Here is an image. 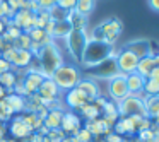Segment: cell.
I'll return each instance as SVG.
<instances>
[{"instance_id":"obj_1","label":"cell","mask_w":159,"mask_h":142,"mask_svg":"<svg viewBox=\"0 0 159 142\" xmlns=\"http://www.w3.org/2000/svg\"><path fill=\"white\" fill-rule=\"evenodd\" d=\"M34 60H36V65H38V70L43 74V77H52V74L63 63L62 52L55 45V41L41 46L38 50V53L34 55Z\"/></svg>"},{"instance_id":"obj_2","label":"cell","mask_w":159,"mask_h":142,"mask_svg":"<svg viewBox=\"0 0 159 142\" xmlns=\"http://www.w3.org/2000/svg\"><path fill=\"white\" fill-rule=\"evenodd\" d=\"M116 55V50L115 46L108 45L104 41H94L89 39L84 48L82 58H80V65H84L86 69H93V67L99 65L101 62H104L106 58Z\"/></svg>"},{"instance_id":"obj_3","label":"cell","mask_w":159,"mask_h":142,"mask_svg":"<svg viewBox=\"0 0 159 142\" xmlns=\"http://www.w3.org/2000/svg\"><path fill=\"white\" fill-rule=\"evenodd\" d=\"M50 79L57 84L62 93H67V91L77 87V84L80 82L82 76H80V70L77 69L75 63H62L55 72L52 74Z\"/></svg>"},{"instance_id":"obj_4","label":"cell","mask_w":159,"mask_h":142,"mask_svg":"<svg viewBox=\"0 0 159 142\" xmlns=\"http://www.w3.org/2000/svg\"><path fill=\"white\" fill-rule=\"evenodd\" d=\"M87 41H89L87 33L80 31V29H72L67 34L65 45H67V50H69V55L72 57V60L75 63H80V58H82V53H84Z\"/></svg>"},{"instance_id":"obj_5","label":"cell","mask_w":159,"mask_h":142,"mask_svg":"<svg viewBox=\"0 0 159 142\" xmlns=\"http://www.w3.org/2000/svg\"><path fill=\"white\" fill-rule=\"evenodd\" d=\"M116 110L120 117H147L144 99L137 96H127L121 99L120 103H116Z\"/></svg>"},{"instance_id":"obj_6","label":"cell","mask_w":159,"mask_h":142,"mask_svg":"<svg viewBox=\"0 0 159 142\" xmlns=\"http://www.w3.org/2000/svg\"><path fill=\"white\" fill-rule=\"evenodd\" d=\"M98 26H99L101 33H103V41L108 43V45H111V46H115L116 39L120 38V34H121V29H123L121 21L118 17H108Z\"/></svg>"},{"instance_id":"obj_7","label":"cell","mask_w":159,"mask_h":142,"mask_svg":"<svg viewBox=\"0 0 159 142\" xmlns=\"http://www.w3.org/2000/svg\"><path fill=\"white\" fill-rule=\"evenodd\" d=\"M108 94H110V101H113V103H120L121 99H125L127 96H130V94H128L125 76L118 74V76L108 79Z\"/></svg>"},{"instance_id":"obj_8","label":"cell","mask_w":159,"mask_h":142,"mask_svg":"<svg viewBox=\"0 0 159 142\" xmlns=\"http://www.w3.org/2000/svg\"><path fill=\"white\" fill-rule=\"evenodd\" d=\"M45 79L46 77H43V74L38 72V70L26 69L24 74L21 76V82H22V87H24V98L38 93L39 86H41V82Z\"/></svg>"},{"instance_id":"obj_9","label":"cell","mask_w":159,"mask_h":142,"mask_svg":"<svg viewBox=\"0 0 159 142\" xmlns=\"http://www.w3.org/2000/svg\"><path fill=\"white\" fill-rule=\"evenodd\" d=\"M115 57L106 58L104 62H101L99 65L93 67V69H87L89 74H91V77H94V79H106L108 80V79H111V77L118 76L120 70H118V67H116V60H115Z\"/></svg>"},{"instance_id":"obj_10","label":"cell","mask_w":159,"mask_h":142,"mask_svg":"<svg viewBox=\"0 0 159 142\" xmlns=\"http://www.w3.org/2000/svg\"><path fill=\"white\" fill-rule=\"evenodd\" d=\"M115 60H116V67H118V70H120L121 76L134 74L135 69H137V63H139V58L134 55V53L128 52V50L118 52L116 57H115Z\"/></svg>"},{"instance_id":"obj_11","label":"cell","mask_w":159,"mask_h":142,"mask_svg":"<svg viewBox=\"0 0 159 142\" xmlns=\"http://www.w3.org/2000/svg\"><path fill=\"white\" fill-rule=\"evenodd\" d=\"M11 21H12V24H14L16 28H19L22 33H29L31 29L36 28V14L26 11V9L16 11L14 17H12Z\"/></svg>"},{"instance_id":"obj_12","label":"cell","mask_w":159,"mask_h":142,"mask_svg":"<svg viewBox=\"0 0 159 142\" xmlns=\"http://www.w3.org/2000/svg\"><path fill=\"white\" fill-rule=\"evenodd\" d=\"M7 132L12 135V139L16 140H28L29 135L33 134L31 128L22 121L21 115H14V117L9 120V125H7Z\"/></svg>"},{"instance_id":"obj_13","label":"cell","mask_w":159,"mask_h":142,"mask_svg":"<svg viewBox=\"0 0 159 142\" xmlns=\"http://www.w3.org/2000/svg\"><path fill=\"white\" fill-rule=\"evenodd\" d=\"M62 101H63V106L70 108L72 111H79L86 103H89V98H87L80 89L74 87V89H70V91H67V93H63Z\"/></svg>"},{"instance_id":"obj_14","label":"cell","mask_w":159,"mask_h":142,"mask_svg":"<svg viewBox=\"0 0 159 142\" xmlns=\"http://www.w3.org/2000/svg\"><path fill=\"white\" fill-rule=\"evenodd\" d=\"M60 128L63 130L65 135H75L82 128V118L77 113H74V111H63Z\"/></svg>"},{"instance_id":"obj_15","label":"cell","mask_w":159,"mask_h":142,"mask_svg":"<svg viewBox=\"0 0 159 142\" xmlns=\"http://www.w3.org/2000/svg\"><path fill=\"white\" fill-rule=\"evenodd\" d=\"M34 60V55L31 50H17L14 48V53L11 57V65L12 70H26Z\"/></svg>"},{"instance_id":"obj_16","label":"cell","mask_w":159,"mask_h":142,"mask_svg":"<svg viewBox=\"0 0 159 142\" xmlns=\"http://www.w3.org/2000/svg\"><path fill=\"white\" fill-rule=\"evenodd\" d=\"M36 94H38L45 103L53 101V99H60V98H62V91L57 87V84L53 82L50 77H46V79L41 82V86H39V89H38Z\"/></svg>"},{"instance_id":"obj_17","label":"cell","mask_w":159,"mask_h":142,"mask_svg":"<svg viewBox=\"0 0 159 142\" xmlns=\"http://www.w3.org/2000/svg\"><path fill=\"white\" fill-rule=\"evenodd\" d=\"M123 50H128L130 53H134L139 60L144 58V57L151 55V39H134V41H128L123 46Z\"/></svg>"},{"instance_id":"obj_18","label":"cell","mask_w":159,"mask_h":142,"mask_svg":"<svg viewBox=\"0 0 159 142\" xmlns=\"http://www.w3.org/2000/svg\"><path fill=\"white\" fill-rule=\"evenodd\" d=\"M125 79H127L128 94H130V96H137V98L145 99V94L142 93V91H144V84H145V79H144V77L139 76L137 72H134V74H128V76H125Z\"/></svg>"},{"instance_id":"obj_19","label":"cell","mask_w":159,"mask_h":142,"mask_svg":"<svg viewBox=\"0 0 159 142\" xmlns=\"http://www.w3.org/2000/svg\"><path fill=\"white\" fill-rule=\"evenodd\" d=\"M84 128H86V130H89L91 135H93L94 139H99V135H108V134H111V132H113V127H110V125H108L101 117L96 118V120L86 121Z\"/></svg>"},{"instance_id":"obj_20","label":"cell","mask_w":159,"mask_h":142,"mask_svg":"<svg viewBox=\"0 0 159 142\" xmlns=\"http://www.w3.org/2000/svg\"><path fill=\"white\" fill-rule=\"evenodd\" d=\"M113 132L118 135H121V137H132V135L137 134V128H135L134 121H132L130 117H120L116 121H115L113 125Z\"/></svg>"},{"instance_id":"obj_21","label":"cell","mask_w":159,"mask_h":142,"mask_svg":"<svg viewBox=\"0 0 159 142\" xmlns=\"http://www.w3.org/2000/svg\"><path fill=\"white\" fill-rule=\"evenodd\" d=\"M4 103L11 108V111L14 115H21L26 111V98L24 96H19V94H14V93H7L4 98Z\"/></svg>"},{"instance_id":"obj_22","label":"cell","mask_w":159,"mask_h":142,"mask_svg":"<svg viewBox=\"0 0 159 142\" xmlns=\"http://www.w3.org/2000/svg\"><path fill=\"white\" fill-rule=\"evenodd\" d=\"M77 89L82 91V93L89 98V101H94L98 96H99V86H98V82L94 79H91V77L80 79V82L77 84Z\"/></svg>"},{"instance_id":"obj_23","label":"cell","mask_w":159,"mask_h":142,"mask_svg":"<svg viewBox=\"0 0 159 142\" xmlns=\"http://www.w3.org/2000/svg\"><path fill=\"white\" fill-rule=\"evenodd\" d=\"M67 22L70 24V28H72V29H80V31H86L89 19H87V16L79 14L77 11H70L69 16H67Z\"/></svg>"},{"instance_id":"obj_24","label":"cell","mask_w":159,"mask_h":142,"mask_svg":"<svg viewBox=\"0 0 159 142\" xmlns=\"http://www.w3.org/2000/svg\"><path fill=\"white\" fill-rule=\"evenodd\" d=\"M65 110H48V115L43 120V125H45L48 130H55V128H60V123H62V117Z\"/></svg>"},{"instance_id":"obj_25","label":"cell","mask_w":159,"mask_h":142,"mask_svg":"<svg viewBox=\"0 0 159 142\" xmlns=\"http://www.w3.org/2000/svg\"><path fill=\"white\" fill-rule=\"evenodd\" d=\"M154 67H156L154 57H152V55H149V57H144V58H140V60H139L135 72H137L139 76H142L144 79H147V77L151 76V72L154 70Z\"/></svg>"},{"instance_id":"obj_26","label":"cell","mask_w":159,"mask_h":142,"mask_svg":"<svg viewBox=\"0 0 159 142\" xmlns=\"http://www.w3.org/2000/svg\"><path fill=\"white\" fill-rule=\"evenodd\" d=\"M79 113H80V118H84L86 121L96 120V118H99V117H101V110L93 103V101H89V103L84 104V106L79 110Z\"/></svg>"},{"instance_id":"obj_27","label":"cell","mask_w":159,"mask_h":142,"mask_svg":"<svg viewBox=\"0 0 159 142\" xmlns=\"http://www.w3.org/2000/svg\"><path fill=\"white\" fill-rule=\"evenodd\" d=\"M17 80H19V77L16 74V70H9V72L0 74V86L4 87L7 93H12V89L17 84Z\"/></svg>"},{"instance_id":"obj_28","label":"cell","mask_w":159,"mask_h":142,"mask_svg":"<svg viewBox=\"0 0 159 142\" xmlns=\"http://www.w3.org/2000/svg\"><path fill=\"white\" fill-rule=\"evenodd\" d=\"M21 118H22V121L31 128V132H38L39 128L43 127V120H41V118H38V115H36V113L24 111V113H21Z\"/></svg>"},{"instance_id":"obj_29","label":"cell","mask_w":159,"mask_h":142,"mask_svg":"<svg viewBox=\"0 0 159 142\" xmlns=\"http://www.w3.org/2000/svg\"><path fill=\"white\" fill-rule=\"evenodd\" d=\"M70 31H72V28H70V24L67 21L55 22V24H53V31H52L53 41H55V39H65Z\"/></svg>"},{"instance_id":"obj_30","label":"cell","mask_w":159,"mask_h":142,"mask_svg":"<svg viewBox=\"0 0 159 142\" xmlns=\"http://www.w3.org/2000/svg\"><path fill=\"white\" fill-rule=\"evenodd\" d=\"M145 104V113H147V118H156L159 115V96H149L144 99Z\"/></svg>"},{"instance_id":"obj_31","label":"cell","mask_w":159,"mask_h":142,"mask_svg":"<svg viewBox=\"0 0 159 142\" xmlns=\"http://www.w3.org/2000/svg\"><path fill=\"white\" fill-rule=\"evenodd\" d=\"M45 108V101L38 96V94H31V96H26V111H31V113H38L39 110Z\"/></svg>"},{"instance_id":"obj_32","label":"cell","mask_w":159,"mask_h":142,"mask_svg":"<svg viewBox=\"0 0 159 142\" xmlns=\"http://www.w3.org/2000/svg\"><path fill=\"white\" fill-rule=\"evenodd\" d=\"M94 7H96V0H77L74 11H77L79 14L89 17V14L94 11Z\"/></svg>"},{"instance_id":"obj_33","label":"cell","mask_w":159,"mask_h":142,"mask_svg":"<svg viewBox=\"0 0 159 142\" xmlns=\"http://www.w3.org/2000/svg\"><path fill=\"white\" fill-rule=\"evenodd\" d=\"M31 38H29L28 33H21V34L17 36V39H14V43H12V46L17 50H31Z\"/></svg>"},{"instance_id":"obj_34","label":"cell","mask_w":159,"mask_h":142,"mask_svg":"<svg viewBox=\"0 0 159 142\" xmlns=\"http://www.w3.org/2000/svg\"><path fill=\"white\" fill-rule=\"evenodd\" d=\"M48 16H50V21L60 22V21H67V16H69V12L63 11V9H60L58 5H53V7L48 11Z\"/></svg>"},{"instance_id":"obj_35","label":"cell","mask_w":159,"mask_h":142,"mask_svg":"<svg viewBox=\"0 0 159 142\" xmlns=\"http://www.w3.org/2000/svg\"><path fill=\"white\" fill-rule=\"evenodd\" d=\"M142 93L145 94V98L149 96H159V82L152 79H145V84H144V91Z\"/></svg>"},{"instance_id":"obj_36","label":"cell","mask_w":159,"mask_h":142,"mask_svg":"<svg viewBox=\"0 0 159 142\" xmlns=\"http://www.w3.org/2000/svg\"><path fill=\"white\" fill-rule=\"evenodd\" d=\"M69 137H70V140H72V142H93L94 140V137L91 135V132L86 130L84 127L80 128L75 135H69Z\"/></svg>"},{"instance_id":"obj_37","label":"cell","mask_w":159,"mask_h":142,"mask_svg":"<svg viewBox=\"0 0 159 142\" xmlns=\"http://www.w3.org/2000/svg\"><path fill=\"white\" fill-rule=\"evenodd\" d=\"M50 22V16H48V11H39L36 12V28L43 29L46 24Z\"/></svg>"},{"instance_id":"obj_38","label":"cell","mask_w":159,"mask_h":142,"mask_svg":"<svg viewBox=\"0 0 159 142\" xmlns=\"http://www.w3.org/2000/svg\"><path fill=\"white\" fill-rule=\"evenodd\" d=\"M12 117H14V113H12L11 108H9L7 104L4 103V99H2L0 101V121H4L5 123V121H9Z\"/></svg>"},{"instance_id":"obj_39","label":"cell","mask_w":159,"mask_h":142,"mask_svg":"<svg viewBox=\"0 0 159 142\" xmlns=\"http://www.w3.org/2000/svg\"><path fill=\"white\" fill-rule=\"evenodd\" d=\"M67 137L65 134H63L62 128H55V130H48V134H46V139H48V142H62V139Z\"/></svg>"},{"instance_id":"obj_40","label":"cell","mask_w":159,"mask_h":142,"mask_svg":"<svg viewBox=\"0 0 159 142\" xmlns=\"http://www.w3.org/2000/svg\"><path fill=\"white\" fill-rule=\"evenodd\" d=\"M137 140H140V142H151V140H154V130H152V127L151 128H145V130H140V132H137Z\"/></svg>"},{"instance_id":"obj_41","label":"cell","mask_w":159,"mask_h":142,"mask_svg":"<svg viewBox=\"0 0 159 142\" xmlns=\"http://www.w3.org/2000/svg\"><path fill=\"white\" fill-rule=\"evenodd\" d=\"M75 2L77 0H57V5H58L60 9H63V11L70 12L75 9Z\"/></svg>"},{"instance_id":"obj_42","label":"cell","mask_w":159,"mask_h":142,"mask_svg":"<svg viewBox=\"0 0 159 142\" xmlns=\"http://www.w3.org/2000/svg\"><path fill=\"white\" fill-rule=\"evenodd\" d=\"M39 5V11H50L53 5H57V0H36Z\"/></svg>"},{"instance_id":"obj_43","label":"cell","mask_w":159,"mask_h":142,"mask_svg":"<svg viewBox=\"0 0 159 142\" xmlns=\"http://www.w3.org/2000/svg\"><path fill=\"white\" fill-rule=\"evenodd\" d=\"M26 142H48V139H46V135H41V134H38V132H33Z\"/></svg>"},{"instance_id":"obj_44","label":"cell","mask_w":159,"mask_h":142,"mask_svg":"<svg viewBox=\"0 0 159 142\" xmlns=\"http://www.w3.org/2000/svg\"><path fill=\"white\" fill-rule=\"evenodd\" d=\"M5 2L9 4V7H11L12 11H19V9H22L26 0H5Z\"/></svg>"},{"instance_id":"obj_45","label":"cell","mask_w":159,"mask_h":142,"mask_svg":"<svg viewBox=\"0 0 159 142\" xmlns=\"http://www.w3.org/2000/svg\"><path fill=\"white\" fill-rule=\"evenodd\" d=\"M125 137H121V135H118V134H115V132H111V134H108L106 137H104V140L106 142H121Z\"/></svg>"},{"instance_id":"obj_46","label":"cell","mask_w":159,"mask_h":142,"mask_svg":"<svg viewBox=\"0 0 159 142\" xmlns=\"http://www.w3.org/2000/svg\"><path fill=\"white\" fill-rule=\"evenodd\" d=\"M9 70H12V65H11V62H7V60H4L2 57H0V74L9 72Z\"/></svg>"},{"instance_id":"obj_47","label":"cell","mask_w":159,"mask_h":142,"mask_svg":"<svg viewBox=\"0 0 159 142\" xmlns=\"http://www.w3.org/2000/svg\"><path fill=\"white\" fill-rule=\"evenodd\" d=\"M147 79H152V80H156V82H159V67H154V70L151 72V76H149Z\"/></svg>"},{"instance_id":"obj_48","label":"cell","mask_w":159,"mask_h":142,"mask_svg":"<svg viewBox=\"0 0 159 142\" xmlns=\"http://www.w3.org/2000/svg\"><path fill=\"white\" fill-rule=\"evenodd\" d=\"M147 4L154 12H159V0H147Z\"/></svg>"},{"instance_id":"obj_49","label":"cell","mask_w":159,"mask_h":142,"mask_svg":"<svg viewBox=\"0 0 159 142\" xmlns=\"http://www.w3.org/2000/svg\"><path fill=\"white\" fill-rule=\"evenodd\" d=\"M5 134H7V125L0 121V139H5Z\"/></svg>"},{"instance_id":"obj_50","label":"cell","mask_w":159,"mask_h":142,"mask_svg":"<svg viewBox=\"0 0 159 142\" xmlns=\"http://www.w3.org/2000/svg\"><path fill=\"white\" fill-rule=\"evenodd\" d=\"M5 24H7V19H0V36L5 31Z\"/></svg>"},{"instance_id":"obj_51","label":"cell","mask_w":159,"mask_h":142,"mask_svg":"<svg viewBox=\"0 0 159 142\" xmlns=\"http://www.w3.org/2000/svg\"><path fill=\"white\" fill-rule=\"evenodd\" d=\"M5 94H7V91H5L4 87L0 86V101H2V99H4V98H5Z\"/></svg>"},{"instance_id":"obj_52","label":"cell","mask_w":159,"mask_h":142,"mask_svg":"<svg viewBox=\"0 0 159 142\" xmlns=\"http://www.w3.org/2000/svg\"><path fill=\"white\" fill-rule=\"evenodd\" d=\"M154 62H156V67H159V53L154 55Z\"/></svg>"},{"instance_id":"obj_53","label":"cell","mask_w":159,"mask_h":142,"mask_svg":"<svg viewBox=\"0 0 159 142\" xmlns=\"http://www.w3.org/2000/svg\"><path fill=\"white\" fill-rule=\"evenodd\" d=\"M62 142H72V140H70V137L67 135V137H63V139H62Z\"/></svg>"},{"instance_id":"obj_54","label":"cell","mask_w":159,"mask_h":142,"mask_svg":"<svg viewBox=\"0 0 159 142\" xmlns=\"http://www.w3.org/2000/svg\"><path fill=\"white\" fill-rule=\"evenodd\" d=\"M152 120H154V125H159V115L156 118H152Z\"/></svg>"},{"instance_id":"obj_55","label":"cell","mask_w":159,"mask_h":142,"mask_svg":"<svg viewBox=\"0 0 159 142\" xmlns=\"http://www.w3.org/2000/svg\"><path fill=\"white\" fill-rule=\"evenodd\" d=\"M93 142H104V139H96V140H93Z\"/></svg>"},{"instance_id":"obj_56","label":"cell","mask_w":159,"mask_h":142,"mask_svg":"<svg viewBox=\"0 0 159 142\" xmlns=\"http://www.w3.org/2000/svg\"><path fill=\"white\" fill-rule=\"evenodd\" d=\"M121 142H134V140H130V139H123Z\"/></svg>"},{"instance_id":"obj_57","label":"cell","mask_w":159,"mask_h":142,"mask_svg":"<svg viewBox=\"0 0 159 142\" xmlns=\"http://www.w3.org/2000/svg\"><path fill=\"white\" fill-rule=\"evenodd\" d=\"M7 142H17L16 139H7Z\"/></svg>"},{"instance_id":"obj_58","label":"cell","mask_w":159,"mask_h":142,"mask_svg":"<svg viewBox=\"0 0 159 142\" xmlns=\"http://www.w3.org/2000/svg\"><path fill=\"white\" fill-rule=\"evenodd\" d=\"M0 142H7V139H0Z\"/></svg>"},{"instance_id":"obj_59","label":"cell","mask_w":159,"mask_h":142,"mask_svg":"<svg viewBox=\"0 0 159 142\" xmlns=\"http://www.w3.org/2000/svg\"><path fill=\"white\" fill-rule=\"evenodd\" d=\"M0 45H2V38H0Z\"/></svg>"},{"instance_id":"obj_60","label":"cell","mask_w":159,"mask_h":142,"mask_svg":"<svg viewBox=\"0 0 159 142\" xmlns=\"http://www.w3.org/2000/svg\"><path fill=\"white\" fill-rule=\"evenodd\" d=\"M0 2H4V0H0Z\"/></svg>"}]
</instances>
